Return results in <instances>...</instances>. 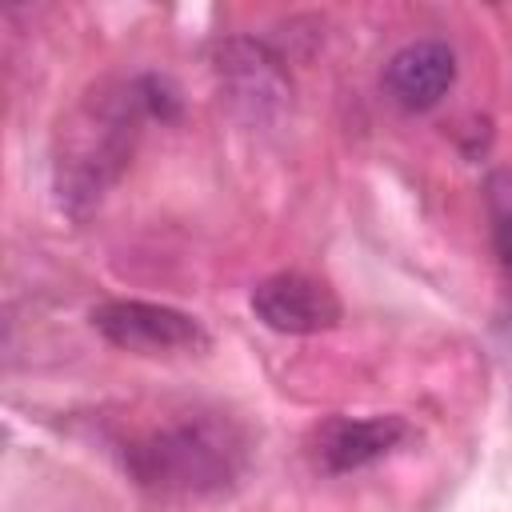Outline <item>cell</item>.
I'll return each instance as SVG.
<instances>
[{"label": "cell", "mask_w": 512, "mask_h": 512, "mask_svg": "<svg viewBox=\"0 0 512 512\" xmlns=\"http://www.w3.org/2000/svg\"><path fill=\"white\" fill-rule=\"evenodd\" d=\"M276 64H280V60L268 56L260 44H252V40H232V44L220 48V64H216V68H220V76L228 80L232 100L248 104V108L260 116V112L276 108V104L284 100V92H288Z\"/></svg>", "instance_id": "7"}, {"label": "cell", "mask_w": 512, "mask_h": 512, "mask_svg": "<svg viewBox=\"0 0 512 512\" xmlns=\"http://www.w3.org/2000/svg\"><path fill=\"white\" fill-rule=\"evenodd\" d=\"M148 120L136 80H128L116 92H96L76 112V120L60 132V156H56V192L60 204L80 208L92 204L124 168L136 128Z\"/></svg>", "instance_id": "2"}, {"label": "cell", "mask_w": 512, "mask_h": 512, "mask_svg": "<svg viewBox=\"0 0 512 512\" xmlns=\"http://www.w3.org/2000/svg\"><path fill=\"white\" fill-rule=\"evenodd\" d=\"M452 84H456V52L444 40H412L384 64V88L408 112L436 108Z\"/></svg>", "instance_id": "6"}, {"label": "cell", "mask_w": 512, "mask_h": 512, "mask_svg": "<svg viewBox=\"0 0 512 512\" xmlns=\"http://www.w3.org/2000/svg\"><path fill=\"white\" fill-rule=\"evenodd\" d=\"M484 204H488V224H492V248L512 276V172L500 168L484 180Z\"/></svg>", "instance_id": "8"}, {"label": "cell", "mask_w": 512, "mask_h": 512, "mask_svg": "<svg viewBox=\"0 0 512 512\" xmlns=\"http://www.w3.org/2000/svg\"><path fill=\"white\" fill-rule=\"evenodd\" d=\"M252 312L264 328L284 336L328 332L344 320L340 296L308 272H276L252 288Z\"/></svg>", "instance_id": "4"}, {"label": "cell", "mask_w": 512, "mask_h": 512, "mask_svg": "<svg viewBox=\"0 0 512 512\" xmlns=\"http://www.w3.org/2000/svg\"><path fill=\"white\" fill-rule=\"evenodd\" d=\"M140 488L164 496H212L240 480L248 468V436L220 416H192L168 424L124 452Z\"/></svg>", "instance_id": "1"}, {"label": "cell", "mask_w": 512, "mask_h": 512, "mask_svg": "<svg viewBox=\"0 0 512 512\" xmlns=\"http://www.w3.org/2000/svg\"><path fill=\"white\" fill-rule=\"evenodd\" d=\"M412 436L408 420L396 416V412H384V416H332L316 428L312 436V456L324 472L340 476V472H356L380 456H388L392 448H400L404 440Z\"/></svg>", "instance_id": "5"}, {"label": "cell", "mask_w": 512, "mask_h": 512, "mask_svg": "<svg viewBox=\"0 0 512 512\" xmlns=\"http://www.w3.org/2000/svg\"><path fill=\"white\" fill-rule=\"evenodd\" d=\"M136 92H140V104H144L148 120H160V124L180 120L184 96H180V88H176L172 76H164V72H144V76H136Z\"/></svg>", "instance_id": "9"}, {"label": "cell", "mask_w": 512, "mask_h": 512, "mask_svg": "<svg viewBox=\"0 0 512 512\" xmlns=\"http://www.w3.org/2000/svg\"><path fill=\"white\" fill-rule=\"evenodd\" d=\"M88 320L108 344L140 356L204 352L212 344L208 328L192 312L172 304H152V300H104L88 312Z\"/></svg>", "instance_id": "3"}]
</instances>
